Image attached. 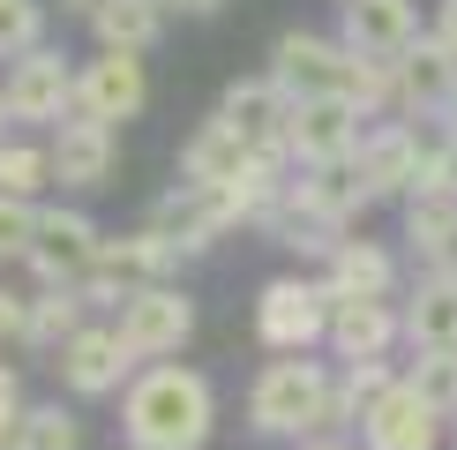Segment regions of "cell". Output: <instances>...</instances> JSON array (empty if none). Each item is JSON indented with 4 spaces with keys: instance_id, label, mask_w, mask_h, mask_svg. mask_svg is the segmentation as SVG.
<instances>
[{
    "instance_id": "obj_31",
    "label": "cell",
    "mask_w": 457,
    "mask_h": 450,
    "mask_svg": "<svg viewBox=\"0 0 457 450\" xmlns=\"http://www.w3.org/2000/svg\"><path fill=\"white\" fill-rule=\"evenodd\" d=\"M15 428H23V375L0 361V450H15Z\"/></svg>"
},
{
    "instance_id": "obj_32",
    "label": "cell",
    "mask_w": 457,
    "mask_h": 450,
    "mask_svg": "<svg viewBox=\"0 0 457 450\" xmlns=\"http://www.w3.org/2000/svg\"><path fill=\"white\" fill-rule=\"evenodd\" d=\"M23 330H30V293L0 286V346H23Z\"/></svg>"
},
{
    "instance_id": "obj_28",
    "label": "cell",
    "mask_w": 457,
    "mask_h": 450,
    "mask_svg": "<svg viewBox=\"0 0 457 450\" xmlns=\"http://www.w3.org/2000/svg\"><path fill=\"white\" fill-rule=\"evenodd\" d=\"M405 383L420 390V398H428L435 412H457V353H420Z\"/></svg>"
},
{
    "instance_id": "obj_30",
    "label": "cell",
    "mask_w": 457,
    "mask_h": 450,
    "mask_svg": "<svg viewBox=\"0 0 457 450\" xmlns=\"http://www.w3.org/2000/svg\"><path fill=\"white\" fill-rule=\"evenodd\" d=\"M390 383H397V375H390L383 361H360V368H345V390H337V412H345V421H360V412H368L375 398H383Z\"/></svg>"
},
{
    "instance_id": "obj_38",
    "label": "cell",
    "mask_w": 457,
    "mask_h": 450,
    "mask_svg": "<svg viewBox=\"0 0 457 450\" xmlns=\"http://www.w3.org/2000/svg\"><path fill=\"white\" fill-rule=\"evenodd\" d=\"M308 450H345V443H308Z\"/></svg>"
},
{
    "instance_id": "obj_5",
    "label": "cell",
    "mask_w": 457,
    "mask_h": 450,
    "mask_svg": "<svg viewBox=\"0 0 457 450\" xmlns=\"http://www.w3.org/2000/svg\"><path fill=\"white\" fill-rule=\"evenodd\" d=\"M255 338L270 353L330 346V293H322V278H270L255 293Z\"/></svg>"
},
{
    "instance_id": "obj_12",
    "label": "cell",
    "mask_w": 457,
    "mask_h": 450,
    "mask_svg": "<svg viewBox=\"0 0 457 450\" xmlns=\"http://www.w3.org/2000/svg\"><path fill=\"white\" fill-rule=\"evenodd\" d=\"M46 150H53V180L83 188V196L112 188V173H120V128H98V121H61Z\"/></svg>"
},
{
    "instance_id": "obj_16",
    "label": "cell",
    "mask_w": 457,
    "mask_h": 450,
    "mask_svg": "<svg viewBox=\"0 0 457 450\" xmlns=\"http://www.w3.org/2000/svg\"><path fill=\"white\" fill-rule=\"evenodd\" d=\"M368 203H375V188L360 180V158L293 173V211H300V218H315V225H330V233H345L353 218H368Z\"/></svg>"
},
{
    "instance_id": "obj_39",
    "label": "cell",
    "mask_w": 457,
    "mask_h": 450,
    "mask_svg": "<svg viewBox=\"0 0 457 450\" xmlns=\"http://www.w3.org/2000/svg\"><path fill=\"white\" fill-rule=\"evenodd\" d=\"M128 450H136V443H128Z\"/></svg>"
},
{
    "instance_id": "obj_4",
    "label": "cell",
    "mask_w": 457,
    "mask_h": 450,
    "mask_svg": "<svg viewBox=\"0 0 457 450\" xmlns=\"http://www.w3.org/2000/svg\"><path fill=\"white\" fill-rule=\"evenodd\" d=\"M98 248H105V233H98V218H90V211H75V203H46L23 271L37 278V293H46V286L53 293H75L90 278V262H98Z\"/></svg>"
},
{
    "instance_id": "obj_27",
    "label": "cell",
    "mask_w": 457,
    "mask_h": 450,
    "mask_svg": "<svg viewBox=\"0 0 457 450\" xmlns=\"http://www.w3.org/2000/svg\"><path fill=\"white\" fill-rule=\"evenodd\" d=\"M46 46V0H0V61H23Z\"/></svg>"
},
{
    "instance_id": "obj_23",
    "label": "cell",
    "mask_w": 457,
    "mask_h": 450,
    "mask_svg": "<svg viewBox=\"0 0 457 450\" xmlns=\"http://www.w3.org/2000/svg\"><path fill=\"white\" fill-rule=\"evenodd\" d=\"M165 0H105L98 15H90V38H98L105 53H150L165 38Z\"/></svg>"
},
{
    "instance_id": "obj_22",
    "label": "cell",
    "mask_w": 457,
    "mask_h": 450,
    "mask_svg": "<svg viewBox=\"0 0 457 450\" xmlns=\"http://www.w3.org/2000/svg\"><path fill=\"white\" fill-rule=\"evenodd\" d=\"M405 240L428 255V271H457V196L450 188H420L405 203Z\"/></svg>"
},
{
    "instance_id": "obj_24",
    "label": "cell",
    "mask_w": 457,
    "mask_h": 450,
    "mask_svg": "<svg viewBox=\"0 0 457 450\" xmlns=\"http://www.w3.org/2000/svg\"><path fill=\"white\" fill-rule=\"evenodd\" d=\"M90 323V308H83V293H30V330H23V353H61L75 330Z\"/></svg>"
},
{
    "instance_id": "obj_10",
    "label": "cell",
    "mask_w": 457,
    "mask_h": 450,
    "mask_svg": "<svg viewBox=\"0 0 457 450\" xmlns=\"http://www.w3.org/2000/svg\"><path fill=\"white\" fill-rule=\"evenodd\" d=\"M428 143L420 136V121H375L368 128V143H360V180L375 188V203H390V196H420V180H428Z\"/></svg>"
},
{
    "instance_id": "obj_18",
    "label": "cell",
    "mask_w": 457,
    "mask_h": 450,
    "mask_svg": "<svg viewBox=\"0 0 457 450\" xmlns=\"http://www.w3.org/2000/svg\"><path fill=\"white\" fill-rule=\"evenodd\" d=\"M390 338H405V308H390V300H330V353L345 368L383 361Z\"/></svg>"
},
{
    "instance_id": "obj_6",
    "label": "cell",
    "mask_w": 457,
    "mask_h": 450,
    "mask_svg": "<svg viewBox=\"0 0 457 450\" xmlns=\"http://www.w3.org/2000/svg\"><path fill=\"white\" fill-rule=\"evenodd\" d=\"M150 105V68L143 53H90V61H75V121H98V128H128L143 121Z\"/></svg>"
},
{
    "instance_id": "obj_36",
    "label": "cell",
    "mask_w": 457,
    "mask_h": 450,
    "mask_svg": "<svg viewBox=\"0 0 457 450\" xmlns=\"http://www.w3.org/2000/svg\"><path fill=\"white\" fill-rule=\"evenodd\" d=\"M443 128H450V136H457V90H450V105H443Z\"/></svg>"
},
{
    "instance_id": "obj_34",
    "label": "cell",
    "mask_w": 457,
    "mask_h": 450,
    "mask_svg": "<svg viewBox=\"0 0 457 450\" xmlns=\"http://www.w3.org/2000/svg\"><path fill=\"white\" fill-rule=\"evenodd\" d=\"M98 8H105V0H61V15H68V23H90Z\"/></svg>"
},
{
    "instance_id": "obj_33",
    "label": "cell",
    "mask_w": 457,
    "mask_h": 450,
    "mask_svg": "<svg viewBox=\"0 0 457 450\" xmlns=\"http://www.w3.org/2000/svg\"><path fill=\"white\" fill-rule=\"evenodd\" d=\"M435 38H443V46L457 53V0H435V23H428Z\"/></svg>"
},
{
    "instance_id": "obj_25",
    "label": "cell",
    "mask_w": 457,
    "mask_h": 450,
    "mask_svg": "<svg viewBox=\"0 0 457 450\" xmlns=\"http://www.w3.org/2000/svg\"><path fill=\"white\" fill-rule=\"evenodd\" d=\"M53 188V150L46 143H23V136H8L0 143V196H15V203H37Z\"/></svg>"
},
{
    "instance_id": "obj_37",
    "label": "cell",
    "mask_w": 457,
    "mask_h": 450,
    "mask_svg": "<svg viewBox=\"0 0 457 450\" xmlns=\"http://www.w3.org/2000/svg\"><path fill=\"white\" fill-rule=\"evenodd\" d=\"M8 128H15V121H8V98H0V143H8Z\"/></svg>"
},
{
    "instance_id": "obj_7",
    "label": "cell",
    "mask_w": 457,
    "mask_h": 450,
    "mask_svg": "<svg viewBox=\"0 0 457 450\" xmlns=\"http://www.w3.org/2000/svg\"><path fill=\"white\" fill-rule=\"evenodd\" d=\"M0 98H8V121L61 128V121H75V61L61 46H37V53H23V61H8Z\"/></svg>"
},
{
    "instance_id": "obj_1",
    "label": "cell",
    "mask_w": 457,
    "mask_h": 450,
    "mask_svg": "<svg viewBox=\"0 0 457 450\" xmlns=\"http://www.w3.org/2000/svg\"><path fill=\"white\" fill-rule=\"evenodd\" d=\"M211 428H218V390H211V375H195L180 361L143 368L120 398V436L136 450H203Z\"/></svg>"
},
{
    "instance_id": "obj_35",
    "label": "cell",
    "mask_w": 457,
    "mask_h": 450,
    "mask_svg": "<svg viewBox=\"0 0 457 450\" xmlns=\"http://www.w3.org/2000/svg\"><path fill=\"white\" fill-rule=\"evenodd\" d=\"M165 8H173V15H218L225 0H165Z\"/></svg>"
},
{
    "instance_id": "obj_3",
    "label": "cell",
    "mask_w": 457,
    "mask_h": 450,
    "mask_svg": "<svg viewBox=\"0 0 457 450\" xmlns=\"http://www.w3.org/2000/svg\"><path fill=\"white\" fill-rule=\"evenodd\" d=\"M180 262H187V248L173 233H158V225H143V233H112L75 293H83V308H120V300L143 293V286H173Z\"/></svg>"
},
{
    "instance_id": "obj_19",
    "label": "cell",
    "mask_w": 457,
    "mask_h": 450,
    "mask_svg": "<svg viewBox=\"0 0 457 450\" xmlns=\"http://www.w3.org/2000/svg\"><path fill=\"white\" fill-rule=\"evenodd\" d=\"M218 112L240 128L255 150H285V128H293V98L270 83V75H233L225 83V98H218Z\"/></svg>"
},
{
    "instance_id": "obj_26",
    "label": "cell",
    "mask_w": 457,
    "mask_h": 450,
    "mask_svg": "<svg viewBox=\"0 0 457 450\" xmlns=\"http://www.w3.org/2000/svg\"><path fill=\"white\" fill-rule=\"evenodd\" d=\"M83 443V421L68 405H23V428H15V450H75Z\"/></svg>"
},
{
    "instance_id": "obj_20",
    "label": "cell",
    "mask_w": 457,
    "mask_h": 450,
    "mask_svg": "<svg viewBox=\"0 0 457 450\" xmlns=\"http://www.w3.org/2000/svg\"><path fill=\"white\" fill-rule=\"evenodd\" d=\"M322 293L330 300H390L397 293V255L383 240H337L322 262Z\"/></svg>"
},
{
    "instance_id": "obj_17",
    "label": "cell",
    "mask_w": 457,
    "mask_h": 450,
    "mask_svg": "<svg viewBox=\"0 0 457 450\" xmlns=\"http://www.w3.org/2000/svg\"><path fill=\"white\" fill-rule=\"evenodd\" d=\"M255 158H262V150L247 143L225 112H211V121H195V136L180 143V165H173V173H180L187 188H233Z\"/></svg>"
},
{
    "instance_id": "obj_9",
    "label": "cell",
    "mask_w": 457,
    "mask_h": 450,
    "mask_svg": "<svg viewBox=\"0 0 457 450\" xmlns=\"http://www.w3.org/2000/svg\"><path fill=\"white\" fill-rule=\"evenodd\" d=\"M360 143H368V112L345 105V98H308L293 105V128H285V158L308 173V165H345L360 158Z\"/></svg>"
},
{
    "instance_id": "obj_13",
    "label": "cell",
    "mask_w": 457,
    "mask_h": 450,
    "mask_svg": "<svg viewBox=\"0 0 457 450\" xmlns=\"http://www.w3.org/2000/svg\"><path fill=\"white\" fill-rule=\"evenodd\" d=\"M53 368H61V383L75 390V398H112V390L128 383V368H136V353L120 346V330H112V323H83L61 346V361H53Z\"/></svg>"
},
{
    "instance_id": "obj_11",
    "label": "cell",
    "mask_w": 457,
    "mask_h": 450,
    "mask_svg": "<svg viewBox=\"0 0 457 450\" xmlns=\"http://www.w3.org/2000/svg\"><path fill=\"white\" fill-rule=\"evenodd\" d=\"M337 38L375 68H397L420 46V8L412 0H337Z\"/></svg>"
},
{
    "instance_id": "obj_14",
    "label": "cell",
    "mask_w": 457,
    "mask_h": 450,
    "mask_svg": "<svg viewBox=\"0 0 457 450\" xmlns=\"http://www.w3.org/2000/svg\"><path fill=\"white\" fill-rule=\"evenodd\" d=\"M390 75H397V121H443V105L457 90V53L435 30H420V46H412Z\"/></svg>"
},
{
    "instance_id": "obj_15",
    "label": "cell",
    "mask_w": 457,
    "mask_h": 450,
    "mask_svg": "<svg viewBox=\"0 0 457 450\" xmlns=\"http://www.w3.org/2000/svg\"><path fill=\"white\" fill-rule=\"evenodd\" d=\"M360 436H368V450H435V436H443V412H435L420 390L397 375L383 398L360 412Z\"/></svg>"
},
{
    "instance_id": "obj_29",
    "label": "cell",
    "mask_w": 457,
    "mask_h": 450,
    "mask_svg": "<svg viewBox=\"0 0 457 450\" xmlns=\"http://www.w3.org/2000/svg\"><path fill=\"white\" fill-rule=\"evenodd\" d=\"M37 211H46V203H15V196H0V262H23V255H30Z\"/></svg>"
},
{
    "instance_id": "obj_8",
    "label": "cell",
    "mask_w": 457,
    "mask_h": 450,
    "mask_svg": "<svg viewBox=\"0 0 457 450\" xmlns=\"http://www.w3.org/2000/svg\"><path fill=\"white\" fill-rule=\"evenodd\" d=\"M112 330H120V346L136 353V361H173V353L195 338V300H187L180 286H143L120 300V315H112Z\"/></svg>"
},
{
    "instance_id": "obj_2",
    "label": "cell",
    "mask_w": 457,
    "mask_h": 450,
    "mask_svg": "<svg viewBox=\"0 0 457 450\" xmlns=\"http://www.w3.org/2000/svg\"><path fill=\"white\" fill-rule=\"evenodd\" d=\"M247 421H255L262 436H315V428L345 421V412H337V383L322 375V361L278 353V361L255 375V390H247Z\"/></svg>"
},
{
    "instance_id": "obj_21",
    "label": "cell",
    "mask_w": 457,
    "mask_h": 450,
    "mask_svg": "<svg viewBox=\"0 0 457 450\" xmlns=\"http://www.w3.org/2000/svg\"><path fill=\"white\" fill-rule=\"evenodd\" d=\"M405 338L420 353H457V271H428L405 300Z\"/></svg>"
}]
</instances>
